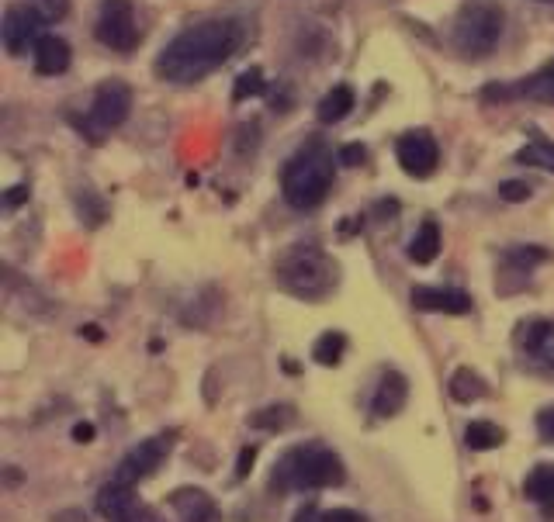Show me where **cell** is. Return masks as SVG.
<instances>
[{
    "label": "cell",
    "instance_id": "cell-36",
    "mask_svg": "<svg viewBox=\"0 0 554 522\" xmlns=\"http://www.w3.org/2000/svg\"><path fill=\"white\" fill-rule=\"evenodd\" d=\"M28 198V191L25 187H14V191H7V208H18L21 201Z\"/></svg>",
    "mask_w": 554,
    "mask_h": 522
},
{
    "label": "cell",
    "instance_id": "cell-13",
    "mask_svg": "<svg viewBox=\"0 0 554 522\" xmlns=\"http://www.w3.org/2000/svg\"><path fill=\"white\" fill-rule=\"evenodd\" d=\"M413 308L437 315H468L471 298L454 287H413Z\"/></svg>",
    "mask_w": 554,
    "mask_h": 522
},
{
    "label": "cell",
    "instance_id": "cell-12",
    "mask_svg": "<svg viewBox=\"0 0 554 522\" xmlns=\"http://www.w3.org/2000/svg\"><path fill=\"white\" fill-rule=\"evenodd\" d=\"M406 402H409L406 374H399V370H385V374L378 377V388H374L371 412L378 415V419H392V415H399L402 408H406Z\"/></svg>",
    "mask_w": 554,
    "mask_h": 522
},
{
    "label": "cell",
    "instance_id": "cell-16",
    "mask_svg": "<svg viewBox=\"0 0 554 522\" xmlns=\"http://www.w3.org/2000/svg\"><path fill=\"white\" fill-rule=\"evenodd\" d=\"M520 343H523V350H527L530 357L541 360L544 367L554 370V322H530V325H523Z\"/></svg>",
    "mask_w": 554,
    "mask_h": 522
},
{
    "label": "cell",
    "instance_id": "cell-3",
    "mask_svg": "<svg viewBox=\"0 0 554 522\" xmlns=\"http://www.w3.org/2000/svg\"><path fill=\"white\" fill-rule=\"evenodd\" d=\"M347 481V467L329 446L305 443L288 450L274 467L277 491H316V488H340Z\"/></svg>",
    "mask_w": 554,
    "mask_h": 522
},
{
    "label": "cell",
    "instance_id": "cell-7",
    "mask_svg": "<svg viewBox=\"0 0 554 522\" xmlns=\"http://www.w3.org/2000/svg\"><path fill=\"white\" fill-rule=\"evenodd\" d=\"M94 35L101 45L115 52H132L139 45V25H136V7L132 0H104L97 11Z\"/></svg>",
    "mask_w": 554,
    "mask_h": 522
},
{
    "label": "cell",
    "instance_id": "cell-24",
    "mask_svg": "<svg viewBox=\"0 0 554 522\" xmlns=\"http://www.w3.org/2000/svg\"><path fill=\"white\" fill-rule=\"evenodd\" d=\"M516 160L554 173V142H530V146H523L520 153H516Z\"/></svg>",
    "mask_w": 554,
    "mask_h": 522
},
{
    "label": "cell",
    "instance_id": "cell-27",
    "mask_svg": "<svg viewBox=\"0 0 554 522\" xmlns=\"http://www.w3.org/2000/svg\"><path fill=\"white\" fill-rule=\"evenodd\" d=\"M509 263H516V267H534V263H544L548 260V253H544L541 246H516L506 253Z\"/></svg>",
    "mask_w": 554,
    "mask_h": 522
},
{
    "label": "cell",
    "instance_id": "cell-30",
    "mask_svg": "<svg viewBox=\"0 0 554 522\" xmlns=\"http://www.w3.org/2000/svg\"><path fill=\"white\" fill-rule=\"evenodd\" d=\"M537 436H541L544 443H554V405L537 412Z\"/></svg>",
    "mask_w": 554,
    "mask_h": 522
},
{
    "label": "cell",
    "instance_id": "cell-20",
    "mask_svg": "<svg viewBox=\"0 0 554 522\" xmlns=\"http://www.w3.org/2000/svg\"><path fill=\"white\" fill-rule=\"evenodd\" d=\"M523 495H527L534 505H541V509H551L554 505V464L534 467L527 484H523Z\"/></svg>",
    "mask_w": 554,
    "mask_h": 522
},
{
    "label": "cell",
    "instance_id": "cell-19",
    "mask_svg": "<svg viewBox=\"0 0 554 522\" xmlns=\"http://www.w3.org/2000/svg\"><path fill=\"white\" fill-rule=\"evenodd\" d=\"M447 388H451L454 402H461V405H471V402H478V398L489 395V384H485L471 367H458V370H454L451 384H447Z\"/></svg>",
    "mask_w": 554,
    "mask_h": 522
},
{
    "label": "cell",
    "instance_id": "cell-37",
    "mask_svg": "<svg viewBox=\"0 0 554 522\" xmlns=\"http://www.w3.org/2000/svg\"><path fill=\"white\" fill-rule=\"evenodd\" d=\"M544 4H554V0H544Z\"/></svg>",
    "mask_w": 554,
    "mask_h": 522
},
{
    "label": "cell",
    "instance_id": "cell-14",
    "mask_svg": "<svg viewBox=\"0 0 554 522\" xmlns=\"http://www.w3.org/2000/svg\"><path fill=\"white\" fill-rule=\"evenodd\" d=\"M170 509L181 522H219V505L205 488H177L170 495Z\"/></svg>",
    "mask_w": 554,
    "mask_h": 522
},
{
    "label": "cell",
    "instance_id": "cell-28",
    "mask_svg": "<svg viewBox=\"0 0 554 522\" xmlns=\"http://www.w3.org/2000/svg\"><path fill=\"white\" fill-rule=\"evenodd\" d=\"M32 7L46 21H63L70 14V0H32Z\"/></svg>",
    "mask_w": 554,
    "mask_h": 522
},
{
    "label": "cell",
    "instance_id": "cell-26",
    "mask_svg": "<svg viewBox=\"0 0 554 522\" xmlns=\"http://www.w3.org/2000/svg\"><path fill=\"white\" fill-rule=\"evenodd\" d=\"M264 90H267L264 73L253 66V70H246L243 77L236 80V90H232V97H236V101H246V97H257V94H264Z\"/></svg>",
    "mask_w": 554,
    "mask_h": 522
},
{
    "label": "cell",
    "instance_id": "cell-32",
    "mask_svg": "<svg viewBox=\"0 0 554 522\" xmlns=\"http://www.w3.org/2000/svg\"><path fill=\"white\" fill-rule=\"evenodd\" d=\"M253 460H257V450H253V446H246V450L239 453V464H236V481H243L246 474H250Z\"/></svg>",
    "mask_w": 554,
    "mask_h": 522
},
{
    "label": "cell",
    "instance_id": "cell-34",
    "mask_svg": "<svg viewBox=\"0 0 554 522\" xmlns=\"http://www.w3.org/2000/svg\"><path fill=\"white\" fill-rule=\"evenodd\" d=\"M73 440H77V443H91L94 440V426H91V422H77V426H73Z\"/></svg>",
    "mask_w": 554,
    "mask_h": 522
},
{
    "label": "cell",
    "instance_id": "cell-1",
    "mask_svg": "<svg viewBox=\"0 0 554 522\" xmlns=\"http://www.w3.org/2000/svg\"><path fill=\"white\" fill-rule=\"evenodd\" d=\"M243 45V25L232 18H212L184 28L174 42L163 45L156 59V77L167 83H198L226 66Z\"/></svg>",
    "mask_w": 554,
    "mask_h": 522
},
{
    "label": "cell",
    "instance_id": "cell-33",
    "mask_svg": "<svg viewBox=\"0 0 554 522\" xmlns=\"http://www.w3.org/2000/svg\"><path fill=\"white\" fill-rule=\"evenodd\" d=\"M340 160H343V166H361L364 160H368V153H364V146H347L340 153Z\"/></svg>",
    "mask_w": 554,
    "mask_h": 522
},
{
    "label": "cell",
    "instance_id": "cell-4",
    "mask_svg": "<svg viewBox=\"0 0 554 522\" xmlns=\"http://www.w3.org/2000/svg\"><path fill=\"white\" fill-rule=\"evenodd\" d=\"M277 284L302 301H323L336 287V267L319 246H291L274 267Z\"/></svg>",
    "mask_w": 554,
    "mask_h": 522
},
{
    "label": "cell",
    "instance_id": "cell-35",
    "mask_svg": "<svg viewBox=\"0 0 554 522\" xmlns=\"http://www.w3.org/2000/svg\"><path fill=\"white\" fill-rule=\"evenodd\" d=\"M295 522H323V512H319L316 505H305V509L295 516Z\"/></svg>",
    "mask_w": 554,
    "mask_h": 522
},
{
    "label": "cell",
    "instance_id": "cell-22",
    "mask_svg": "<svg viewBox=\"0 0 554 522\" xmlns=\"http://www.w3.org/2000/svg\"><path fill=\"white\" fill-rule=\"evenodd\" d=\"M464 443H468V450H496V446H503L506 443V433L496 426V422H485V419H478V422H471L468 429H464Z\"/></svg>",
    "mask_w": 554,
    "mask_h": 522
},
{
    "label": "cell",
    "instance_id": "cell-5",
    "mask_svg": "<svg viewBox=\"0 0 554 522\" xmlns=\"http://www.w3.org/2000/svg\"><path fill=\"white\" fill-rule=\"evenodd\" d=\"M503 28H506L503 7L492 4V0H475V4L464 7L458 14V21H454V49H458L461 56L482 59L499 45Z\"/></svg>",
    "mask_w": 554,
    "mask_h": 522
},
{
    "label": "cell",
    "instance_id": "cell-9",
    "mask_svg": "<svg viewBox=\"0 0 554 522\" xmlns=\"http://www.w3.org/2000/svg\"><path fill=\"white\" fill-rule=\"evenodd\" d=\"M170 453V436H153V440L132 446L129 453L122 457V464L115 467V478L118 484H139L146 478H153L156 471H160V464L167 460Z\"/></svg>",
    "mask_w": 554,
    "mask_h": 522
},
{
    "label": "cell",
    "instance_id": "cell-8",
    "mask_svg": "<svg viewBox=\"0 0 554 522\" xmlns=\"http://www.w3.org/2000/svg\"><path fill=\"white\" fill-rule=\"evenodd\" d=\"M42 25H46V18L35 7H7L4 21H0V42H4L7 56H25L28 45H39Z\"/></svg>",
    "mask_w": 554,
    "mask_h": 522
},
{
    "label": "cell",
    "instance_id": "cell-10",
    "mask_svg": "<svg viewBox=\"0 0 554 522\" xmlns=\"http://www.w3.org/2000/svg\"><path fill=\"white\" fill-rule=\"evenodd\" d=\"M395 153H399V166L409 173V177L423 180L430 177L433 170H437L440 163V146L437 139H433L426 128H416V132H406L399 139V146H395Z\"/></svg>",
    "mask_w": 554,
    "mask_h": 522
},
{
    "label": "cell",
    "instance_id": "cell-31",
    "mask_svg": "<svg viewBox=\"0 0 554 522\" xmlns=\"http://www.w3.org/2000/svg\"><path fill=\"white\" fill-rule=\"evenodd\" d=\"M323 522H368V519L354 509H329V512H323Z\"/></svg>",
    "mask_w": 554,
    "mask_h": 522
},
{
    "label": "cell",
    "instance_id": "cell-23",
    "mask_svg": "<svg viewBox=\"0 0 554 522\" xmlns=\"http://www.w3.org/2000/svg\"><path fill=\"white\" fill-rule=\"evenodd\" d=\"M343 353H347V336L343 332H323L316 339V346H312V360L319 367H336L343 360Z\"/></svg>",
    "mask_w": 554,
    "mask_h": 522
},
{
    "label": "cell",
    "instance_id": "cell-21",
    "mask_svg": "<svg viewBox=\"0 0 554 522\" xmlns=\"http://www.w3.org/2000/svg\"><path fill=\"white\" fill-rule=\"evenodd\" d=\"M437 253H440V225L423 222V229H419L413 242H409V260L419 263V267H426V263L437 260Z\"/></svg>",
    "mask_w": 554,
    "mask_h": 522
},
{
    "label": "cell",
    "instance_id": "cell-15",
    "mask_svg": "<svg viewBox=\"0 0 554 522\" xmlns=\"http://www.w3.org/2000/svg\"><path fill=\"white\" fill-rule=\"evenodd\" d=\"M70 45L66 39H59V35H42L39 45H35V70L42 73V77H59V73L70 70Z\"/></svg>",
    "mask_w": 554,
    "mask_h": 522
},
{
    "label": "cell",
    "instance_id": "cell-25",
    "mask_svg": "<svg viewBox=\"0 0 554 522\" xmlns=\"http://www.w3.org/2000/svg\"><path fill=\"white\" fill-rule=\"evenodd\" d=\"M295 419V408L291 405H271V408H260L257 415H253V426L257 429H267V433H274V429H284L288 422Z\"/></svg>",
    "mask_w": 554,
    "mask_h": 522
},
{
    "label": "cell",
    "instance_id": "cell-2",
    "mask_svg": "<svg viewBox=\"0 0 554 522\" xmlns=\"http://www.w3.org/2000/svg\"><path fill=\"white\" fill-rule=\"evenodd\" d=\"M333 153L323 146V142H305L281 170V194L291 208L309 211L319 208L326 201V194L333 191Z\"/></svg>",
    "mask_w": 554,
    "mask_h": 522
},
{
    "label": "cell",
    "instance_id": "cell-18",
    "mask_svg": "<svg viewBox=\"0 0 554 522\" xmlns=\"http://www.w3.org/2000/svg\"><path fill=\"white\" fill-rule=\"evenodd\" d=\"M354 104H357V97H354V90L347 87V83H340V87H333L329 94L319 101V108H316V115L323 125H336V121H343L354 111Z\"/></svg>",
    "mask_w": 554,
    "mask_h": 522
},
{
    "label": "cell",
    "instance_id": "cell-6",
    "mask_svg": "<svg viewBox=\"0 0 554 522\" xmlns=\"http://www.w3.org/2000/svg\"><path fill=\"white\" fill-rule=\"evenodd\" d=\"M129 111H132L129 83H122V80L101 83L94 101H91V111H87V118H84V128H87V135H91V142H101V135H108L111 128H118V125H125Z\"/></svg>",
    "mask_w": 554,
    "mask_h": 522
},
{
    "label": "cell",
    "instance_id": "cell-29",
    "mask_svg": "<svg viewBox=\"0 0 554 522\" xmlns=\"http://www.w3.org/2000/svg\"><path fill=\"white\" fill-rule=\"evenodd\" d=\"M499 198L509 201V204H520L530 198V184H523V180H503L499 184Z\"/></svg>",
    "mask_w": 554,
    "mask_h": 522
},
{
    "label": "cell",
    "instance_id": "cell-11",
    "mask_svg": "<svg viewBox=\"0 0 554 522\" xmlns=\"http://www.w3.org/2000/svg\"><path fill=\"white\" fill-rule=\"evenodd\" d=\"M97 512L108 522H146L149 519V512L139 505L132 484H118V481H108L97 491Z\"/></svg>",
    "mask_w": 554,
    "mask_h": 522
},
{
    "label": "cell",
    "instance_id": "cell-17",
    "mask_svg": "<svg viewBox=\"0 0 554 522\" xmlns=\"http://www.w3.org/2000/svg\"><path fill=\"white\" fill-rule=\"evenodd\" d=\"M499 94L503 97L516 94V97H530V101H537V104H554V59L551 63H544L534 77L520 80L513 90H499Z\"/></svg>",
    "mask_w": 554,
    "mask_h": 522
}]
</instances>
